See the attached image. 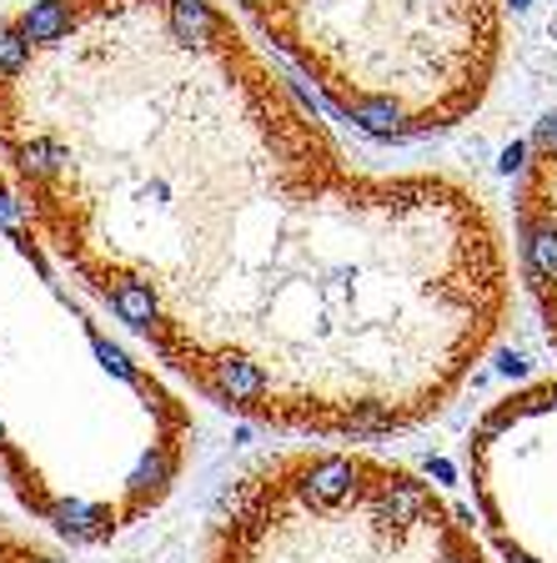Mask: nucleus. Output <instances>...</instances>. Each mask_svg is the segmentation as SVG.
<instances>
[{"mask_svg":"<svg viewBox=\"0 0 557 563\" xmlns=\"http://www.w3.org/2000/svg\"><path fill=\"white\" fill-rule=\"evenodd\" d=\"M0 152L101 312L277 433L417 428L508 322L482 191L352 166L221 0H31L0 21Z\"/></svg>","mask_w":557,"mask_h":563,"instance_id":"f257e3e1","label":"nucleus"},{"mask_svg":"<svg viewBox=\"0 0 557 563\" xmlns=\"http://www.w3.org/2000/svg\"><path fill=\"white\" fill-rule=\"evenodd\" d=\"M201 563H492L422 473L367 448H291L221 498Z\"/></svg>","mask_w":557,"mask_h":563,"instance_id":"7ed1b4c3","label":"nucleus"},{"mask_svg":"<svg viewBox=\"0 0 557 563\" xmlns=\"http://www.w3.org/2000/svg\"><path fill=\"white\" fill-rule=\"evenodd\" d=\"M342 121L382 141L453 131L502 70V0H232Z\"/></svg>","mask_w":557,"mask_h":563,"instance_id":"f03ea898","label":"nucleus"},{"mask_svg":"<svg viewBox=\"0 0 557 563\" xmlns=\"http://www.w3.org/2000/svg\"><path fill=\"white\" fill-rule=\"evenodd\" d=\"M517 272L557 352V117L537 131L517 181Z\"/></svg>","mask_w":557,"mask_h":563,"instance_id":"39448f33","label":"nucleus"},{"mask_svg":"<svg viewBox=\"0 0 557 563\" xmlns=\"http://www.w3.org/2000/svg\"><path fill=\"white\" fill-rule=\"evenodd\" d=\"M467 478L502 563H557V377L517 387L477 418Z\"/></svg>","mask_w":557,"mask_h":563,"instance_id":"20e7f679","label":"nucleus"}]
</instances>
